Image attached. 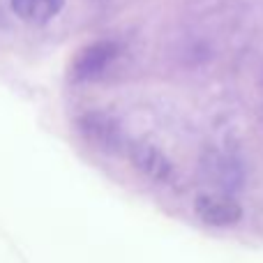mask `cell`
Segmentation results:
<instances>
[{
  "label": "cell",
  "instance_id": "6da1fadb",
  "mask_svg": "<svg viewBox=\"0 0 263 263\" xmlns=\"http://www.w3.org/2000/svg\"><path fill=\"white\" fill-rule=\"evenodd\" d=\"M120 49L116 42L102 40L95 44H88L86 49H81L77 53V58L69 65V77L74 81H95L100 79L106 69L111 67L116 58H118Z\"/></svg>",
  "mask_w": 263,
  "mask_h": 263
},
{
  "label": "cell",
  "instance_id": "7a4b0ae2",
  "mask_svg": "<svg viewBox=\"0 0 263 263\" xmlns=\"http://www.w3.org/2000/svg\"><path fill=\"white\" fill-rule=\"evenodd\" d=\"M79 132L88 143H92L104 153H120L125 148V136L120 132V125L109 114H102V111L81 116L79 118Z\"/></svg>",
  "mask_w": 263,
  "mask_h": 263
},
{
  "label": "cell",
  "instance_id": "3957f363",
  "mask_svg": "<svg viewBox=\"0 0 263 263\" xmlns=\"http://www.w3.org/2000/svg\"><path fill=\"white\" fill-rule=\"evenodd\" d=\"M194 213L201 217V222L210 227H233L240 222L242 208L233 196L217 194V192H205L194 199Z\"/></svg>",
  "mask_w": 263,
  "mask_h": 263
},
{
  "label": "cell",
  "instance_id": "277c9868",
  "mask_svg": "<svg viewBox=\"0 0 263 263\" xmlns=\"http://www.w3.org/2000/svg\"><path fill=\"white\" fill-rule=\"evenodd\" d=\"M127 150H129L132 164H134L141 173H145L148 178H153V180H157V182H164L173 176L171 162H168L166 155H164L159 148L139 141V143L127 145Z\"/></svg>",
  "mask_w": 263,
  "mask_h": 263
},
{
  "label": "cell",
  "instance_id": "5b68a950",
  "mask_svg": "<svg viewBox=\"0 0 263 263\" xmlns=\"http://www.w3.org/2000/svg\"><path fill=\"white\" fill-rule=\"evenodd\" d=\"M65 0H12V7L16 16L32 26L49 23L55 14L63 9Z\"/></svg>",
  "mask_w": 263,
  "mask_h": 263
}]
</instances>
